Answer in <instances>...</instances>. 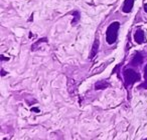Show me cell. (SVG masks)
<instances>
[{
  "label": "cell",
  "instance_id": "obj_1",
  "mask_svg": "<svg viewBox=\"0 0 147 140\" xmlns=\"http://www.w3.org/2000/svg\"><path fill=\"white\" fill-rule=\"evenodd\" d=\"M120 28V23L118 21H114L108 26L106 31V41L108 44H114L117 40L118 36V31Z\"/></svg>",
  "mask_w": 147,
  "mask_h": 140
},
{
  "label": "cell",
  "instance_id": "obj_2",
  "mask_svg": "<svg viewBox=\"0 0 147 140\" xmlns=\"http://www.w3.org/2000/svg\"><path fill=\"white\" fill-rule=\"evenodd\" d=\"M123 75H124V80H125V84L127 86L133 85L135 82L139 81L141 79V75L136 72L134 69H125L123 71Z\"/></svg>",
  "mask_w": 147,
  "mask_h": 140
},
{
  "label": "cell",
  "instance_id": "obj_3",
  "mask_svg": "<svg viewBox=\"0 0 147 140\" xmlns=\"http://www.w3.org/2000/svg\"><path fill=\"white\" fill-rule=\"evenodd\" d=\"M134 40L136 41V43L138 44H142L145 42V35H144V31L142 29H138V30L135 32L134 34Z\"/></svg>",
  "mask_w": 147,
  "mask_h": 140
},
{
  "label": "cell",
  "instance_id": "obj_4",
  "mask_svg": "<svg viewBox=\"0 0 147 140\" xmlns=\"http://www.w3.org/2000/svg\"><path fill=\"white\" fill-rule=\"evenodd\" d=\"M143 62V56L141 53L137 52L136 55H135L134 57H133V59L130 61V65L131 66H134V67H137L139 66L140 64H142Z\"/></svg>",
  "mask_w": 147,
  "mask_h": 140
},
{
  "label": "cell",
  "instance_id": "obj_5",
  "mask_svg": "<svg viewBox=\"0 0 147 140\" xmlns=\"http://www.w3.org/2000/svg\"><path fill=\"white\" fill-rule=\"evenodd\" d=\"M135 0H125L124 4H123V12L124 13H130L131 10L133 8V5H134Z\"/></svg>",
  "mask_w": 147,
  "mask_h": 140
},
{
  "label": "cell",
  "instance_id": "obj_6",
  "mask_svg": "<svg viewBox=\"0 0 147 140\" xmlns=\"http://www.w3.org/2000/svg\"><path fill=\"white\" fill-rule=\"evenodd\" d=\"M110 86V84L106 81V80H100L95 84V89L96 90H101V89H106Z\"/></svg>",
  "mask_w": 147,
  "mask_h": 140
},
{
  "label": "cell",
  "instance_id": "obj_7",
  "mask_svg": "<svg viewBox=\"0 0 147 140\" xmlns=\"http://www.w3.org/2000/svg\"><path fill=\"white\" fill-rule=\"evenodd\" d=\"M99 47H100V41H99V39H96V40L94 41V44H93L92 51H91V54H90V58H93V57L98 53Z\"/></svg>",
  "mask_w": 147,
  "mask_h": 140
},
{
  "label": "cell",
  "instance_id": "obj_8",
  "mask_svg": "<svg viewBox=\"0 0 147 140\" xmlns=\"http://www.w3.org/2000/svg\"><path fill=\"white\" fill-rule=\"evenodd\" d=\"M143 76H144V82L141 85H139L138 88H145V89H147V64L144 67V74H143Z\"/></svg>",
  "mask_w": 147,
  "mask_h": 140
},
{
  "label": "cell",
  "instance_id": "obj_9",
  "mask_svg": "<svg viewBox=\"0 0 147 140\" xmlns=\"http://www.w3.org/2000/svg\"><path fill=\"white\" fill-rule=\"evenodd\" d=\"M47 38H41V39H39V40L37 41V42H35L34 44H33L32 46H31V50L34 51L35 49H36V48H35V47L38 46V45L40 44V43H42V42H47Z\"/></svg>",
  "mask_w": 147,
  "mask_h": 140
},
{
  "label": "cell",
  "instance_id": "obj_10",
  "mask_svg": "<svg viewBox=\"0 0 147 140\" xmlns=\"http://www.w3.org/2000/svg\"><path fill=\"white\" fill-rule=\"evenodd\" d=\"M73 15H75L74 16V20H73V24H75L76 22H78L79 19H80V13L78 12V11H75V12H73Z\"/></svg>",
  "mask_w": 147,
  "mask_h": 140
},
{
  "label": "cell",
  "instance_id": "obj_11",
  "mask_svg": "<svg viewBox=\"0 0 147 140\" xmlns=\"http://www.w3.org/2000/svg\"><path fill=\"white\" fill-rule=\"evenodd\" d=\"M31 111H35L36 113H38V112H39V109H38V108H31Z\"/></svg>",
  "mask_w": 147,
  "mask_h": 140
},
{
  "label": "cell",
  "instance_id": "obj_12",
  "mask_svg": "<svg viewBox=\"0 0 147 140\" xmlns=\"http://www.w3.org/2000/svg\"><path fill=\"white\" fill-rule=\"evenodd\" d=\"M144 11L147 13V3H146V4H144Z\"/></svg>",
  "mask_w": 147,
  "mask_h": 140
}]
</instances>
